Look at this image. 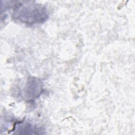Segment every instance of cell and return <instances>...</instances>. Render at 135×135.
Masks as SVG:
<instances>
[{"label": "cell", "instance_id": "obj_1", "mask_svg": "<svg viewBox=\"0 0 135 135\" xmlns=\"http://www.w3.org/2000/svg\"><path fill=\"white\" fill-rule=\"evenodd\" d=\"M12 17L28 25L41 23L48 17L46 9L42 5L33 2H19L13 7Z\"/></svg>", "mask_w": 135, "mask_h": 135}, {"label": "cell", "instance_id": "obj_2", "mask_svg": "<svg viewBox=\"0 0 135 135\" xmlns=\"http://www.w3.org/2000/svg\"><path fill=\"white\" fill-rule=\"evenodd\" d=\"M27 93L29 94V98H34L38 96L41 92V84L37 80L33 79L30 80V83L28 84Z\"/></svg>", "mask_w": 135, "mask_h": 135}, {"label": "cell", "instance_id": "obj_3", "mask_svg": "<svg viewBox=\"0 0 135 135\" xmlns=\"http://www.w3.org/2000/svg\"><path fill=\"white\" fill-rule=\"evenodd\" d=\"M17 131H19L18 134H41L43 133L41 132L42 130L37 129L33 126L31 125L30 123L24 124L21 126H19V128L17 129Z\"/></svg>", "mask_w": 135, "mask_h": 135}]
</instances>
